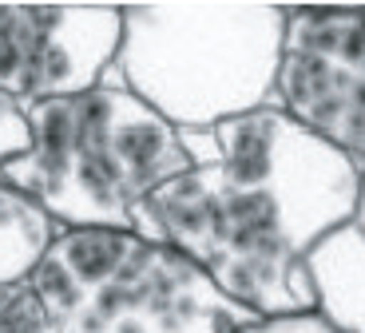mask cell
Masks as SVG:
<instances>
[{"label": "cell", "instance_id": "6da1fadb", "mask_svg": "<svg viewBox=\"0 0 365 333\" xmlns=\"http://www.w3.org/2000/svg\"><path fill=\"white\" fill-rule=\"evenodd\" d=\"M179 135L191 171L139 203L131 235L191 258L255 317L314 314L306 254L357 218L361 163L278 103Z\"/></svg>", "mask_w": 365, "mask_h": 333}, {"label": "cell", "instance_id": "7a4b0ae2", "mask_svg": "<svg viewBox=\"0 0 365 333\" xmlns=\"http://www.w3.org/2000/svg\"><path fill=\"white\" fill-rule=\"evenodd\" d=\"M24 116L28 147L0 167V183L40 203L60 230H131L147 195L191 171L182 135L119 83L44 99Z\"/></svg>", "mask_w": 365, "mask_h": 333}, {"label": "cell", "instance_id": "3957f363", "mask_svg": "<svg viewBox=\"0 0 365 333\" xmlns=\"http://www.w3.org/2000/svg\"><path fill=\"white\" fill-rule=\"evenodd\" d=\"M119 9L123 32L103 83L128 88L175 131H210L274 103L282 4L139 0Z\"/></svg>", "mask_w": 365, "mask_h": 333}, {"label": "cell", "instance_id": "277c9868", "mask_svg": "<svg viewBox=\"0 0 365 333\" xmlns=\"http://www.w3.org/2000/svg\"><path fill=\"white\" fill-rule=\"evenodd\" d=\"M28 286L52 333H238L255 322L191 258L131 230H60Z\"/></svg>", "mask_w": 365, "mask_h": 333}, {"label": "cell", "instance_id": "5b68a950", "mask_svg": "<svg viewBox=\"0 0 365 333\" xmlns=\"http://www.w3.org/2000/svg\"><path fill=\"white\" fill-rule=\"evenodd\" d=\"M282 12L274 103L365 163V4H282Z\"/></svg>", "mask_w": 365, "mask_h": 333}, {"label": "cell", "instance_id": "8992f818", "mask_svg": "<svg viewBox=\"0 0 365 333\" xmlns=\"http://www.w3.org/2000/svg\"><path fill=\"white\" fill-rule=\"evenodd\" d=\"M119 32V4H0V96L28 111L100 88Z\"/></svg>", "mask_w": 365, "mask_h": 333}, {"label": "cell", "instance_id": "52a82bcc", "mask_svg": "<svg viewBox=\"0 0 365 333\" xmlns=\"http://www.w3.org/2000/svg\"><path fill=\"white\" fill-rule=\"evenodd\" d=\"M306 274L314 286V314L341 333H365V230L346 222L329 230L310 254Z\"/></svg>", "mask_w": 365, "mask_h": 333}, {"label": "cell", "instance_id": "ba28073f", "mask_svg": "<svg viewBox=\"0 0 365 333\" xmlns=\"http://www.w3.org/2000/svg\"><path fill=\"white\" fill-rule=\"evenodd\" d=\"M56 235L60 226L44 215L40 203L0 183V286H16L32 278Z\"/></svg>", "mask_w": 365, "mask_h": 333}, {"label": "cell", "instance_id": "9c48e42d", "mask_svg": "<svg viewBox=\"0 0 365 333\" xmlns=\"http://www.w3.org/2000/svg\"><path fill=\"white\" fill-rule=\"evenodd\" d=\"M0 333H52L44 302L28 282L0 286Z\"/></svg>", "mask_w": 365, "mask_h": 333}, {"label": "cell", "instance_id": "30bf717a", "mask_svg": "<svg viewBox=\"0 0 365 333\" xmlns=\"http://www.w3.org/2000/svg\"><path fill=\"white\" fill-rule=\"evenodd\" d=\"M28 147V116L9 96H0V167Z\"/></svg>", "mask_w": 365, "mask_h": 333}, {"label": "cell", "instance_id": "8fae6325", "mask_svg": "<svg viewBox=\"0 0 365 333\" xmlns=\"http://www.w3.org/2000/svg\"><path fill=\"white\" fill-rule=\"evenodd\" d=\"M238 333H341L318 314H290V317H255Z\"/></svg>", "mask_w": 365, "mask_h": 333}, {"label": "cell", "instance_id": "7c38bea8", "mask_svg": "<svg viewBox=\"0 0 365 333\" xmlns=\"http://www.w3.org/2000/svg\"><path fill=\"white\" fill-rule=\"evenodd\" d=\"M354 222L365 230V163H361V195H357V218Z\"/></svg>", "mask_w": 365, "mask_h": 333}]
</instances>
